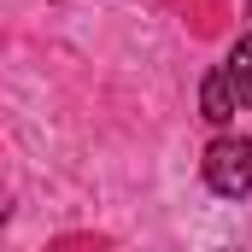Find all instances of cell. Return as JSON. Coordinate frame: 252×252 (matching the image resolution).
I'll list each match as a JSON object with an SVG mask.
<instances>
[{"label":"cell","instance_id":"obj_1","mask_svg":"<svg viewBox=\"0 0 252 252\" xmlns=\"http://www.w3.org/2000/svg\"><path fill=\"white\" fill-rule=\"evenodd\" d=\"M247 106H252V35H241L223 53V64L205 70V82H199V118L205 124H229Z\"/></svg>","mask_w":252,"mask_h":252},{"label":"cell","instance_id":"obj_2","mask_svg":"<svg viewBox=\"0 0 252 252\" xmlns=\"http://www.w3.org/2000/svg\"><path fill=\"white\" fill-rule=\"evenodd\" d=\"M199 170H205V188L223 193V199L252 193V135H217V141L205 147Z\"/></svg>","mask_w":252,"mask_h":252},{"label":"cell","instance_id":"obj_3","mask_svg":"<svg viewBox=\"0 0 252 252\" xmlns=\"http://www.w3.org/2000/svg\"><path fill=\"white\" fill-rule=\"evenodd\" d=\"M247 12H252V0H247Z\"/></svg>","mask_w":252,"mask_h":252}]
</instances>
